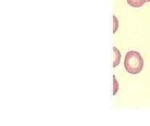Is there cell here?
Masks as SVG:
<instances>
[{
  "label": "cell",
  "mask_w": 150,
  "mask_h": 126,
  "mask_svg": "<svg viewBox=\"0 0 150 126\" xmlns=\"http://www.w3.org/2000/svg\"><path fill=\"white\" fill-rule=\"evenodd\" d=\"M144 62L139 53L131 50L127 53L124 65L127 72L132 74H137L142 71Z\"/></svg>",
  "instance_id": "obj_1"
},
{
  "label": "cell",
  "mask_w": 150,
  "mask_h": 126,
  "mask_svg": "<svg viewBox=\"0 0 150 126\" xmlns=\"http://www.w3.org/2000/svg\"><path fill=\"white\" fill-rule=\"evenodd\" d=\"M127 3L134 8H139L147 2V0H127Z\"/></svg>",
  "instance_id": "obj_2"
},
{
  "label": "cell",
  "mask_w": 150,
  "mask_h": 126,
  "mask_svg": "<svg viewBox=\"0 0 150 126\" xmlns=\"http://www.w3.org/2000/svg\"><path fill=\"white\" fill-rule=\"evenodd\" d=\"M114 53H115V58H114V64H113V67H115L117 65L119 64L120 60H121V54L119 50L116 48L113 47Z\"/></svg>",
  "instance_id": "obj_3"
},
{
  "label": "cell",
  "mask_w": 150,
  "mask_h": 126,
  "mask_svg": "<svg viewBox=\"0 0 150 126\" xmlns=\"http://www.w3.org/2000/svg\"><path fill=\"white\" fill-rule=\"evenodd\" d=\"M147 2H150V0H147Z\"/></svg>",
  "instance_id": "obj_4"
}]
</instances>
